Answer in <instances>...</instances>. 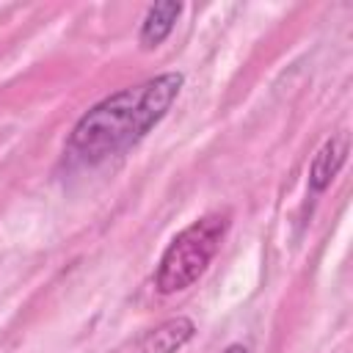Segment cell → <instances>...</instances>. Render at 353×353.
Segmentation results:
<instances>
[{
	"mask_svg": "<svg viewBox=\"0 0 353 353\" xmlns=\"http://www.w3.org/2000/svg\"><path fill=\"white\" fill-rule=\"evenodd\" d=\"M193 334H196V325L190 317H182V314L168 317L143 336L141 353H176L185 342L193 339Z\"/></svg>",
	"mask_w": 353,
	"mask_h": 353,
	"instance_id": "obj_3",
	"label": "cell"
},
{
	"mask_svg": "<svg viewBox=\"0 0 353 353\" xmlns=\"http://www.w3.org/2000/svg\"><path fill=\"white\" fill-rule=\"evenodd\" d=\"M223 353H248V350H245V345H229Z\"/></svg>",
	"mask_w": 353,
	"mask_h": 353,
	"instance_id": "obj_6",
	"label": "cell"
},
{
	"mask_svg": "<svg viewBox=\"0 0 353 353\" xmlns=\"http://www.w3.org/2000/svg\"><path fill=\"white\" fill-rule=\"evenodd\" d=\"M229 229V215L226 212H210L190 226H185L163 251L154 284L163 295H174L188 290L201 279L207 265L221 248V240Z\"/></svg>",
	"mask_w": 353,
	"mask_h": 353,
	"instance_id": "obj_2",
	"label": "cell"
},
{
	"mask_svg": "<svg viewBox=\"0 0 353 353\" xmlns=\"http://www.w3.org/2000/svg\"><path fill=\"white\" fill-rule=\"evenodd\" d=\"M179 14H182V3H174V0L154 3V6L146 11V17H143L141 36H138L141 44H143L146 50L160 47V44L168 39V33L174 30V22H176Z\"/></svg>",
	"mask_w": 353,
	"mask_h": 353,
	"instance_id": "obj_5",
	"label": "cell"
},
{
	"mask_svg": "<svg viewBox=\"0 0 353 353\" xmlns=\"http://www.w3.org/2000/svg\"><path fill=\"white\" fill-rule=\"evenodd\" d=\"M345 157H347V135L328 138L320 146V152L314 154L312 168H309V188H312V193H323L331 185V179L342 168Z\"/></svg>",
	"mask_w": 353,
	"mask_h": 353,
	"instance_id": "obj_4",
	"label": "cell"
},
{
	"mask_svg": "<svg viewBox=\"0 0 353 353\" xmlns=\"http://www.w3.org/2000/svg\"><path fill=\"white\" fill-rule=\"evenodd\" d=\"M182 83L185 77L179 72H165L105 97L72 127L69 152L85 163H99L130 149L171 110Z\"/></svg>",
	"mask_w": 353,
	"mask_h": 353,
	"instance_id": "obj_1",
	"label": "cell"
}]
</instances>
